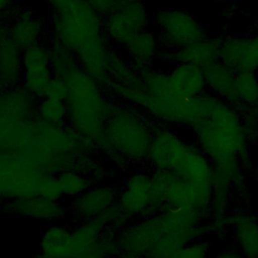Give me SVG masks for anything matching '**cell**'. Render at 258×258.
<instances>
[{
	"label": "cell",
	"instance_id": "1",
	"mask_svg": "<svg viewBox=\"0 0 258 258\" xmlns=\"http://www.w3.org/2000/svg\"><path fill=\"white\" fill-rule=\"evenodd\" d=\"M183 125L191 129L197 146L213 166V190L230 192L231 186L241 179V163L249 140L238 111L206 92L186 101Z\"/></svg>",
	"mask_w": 258,
	"mask_h": 258
},
{
	"label": "cell",
	"instance_id": "2",
	"mask_svg": "<svg viewBox=\"0 0 258 258\" xmlns=\"http://www.w3.org/2000/svg\"><path fill=\"white\" fill-rule=\"evenodd\" d=\"M46 2L51 11L49 37L105 89L114 52L104 31V19L86 0Z\"/></svg>",
	"mask_w": 258,
	"mask_h": 258
},
{
	"label": "cell",
	"instance_id": "3",
	"mask_svg": "<svg viewBox=\"0 0 258 258\" xmlns=\"http://www.w3.org/2000/svg\"><path fill=\"white\" fill-rule=\"evenodd\" d=\"M44 42L49 50L53 74L61 78L67 87L68 125L97 150H102L105 125L113 102L107 91L68 50L49 36Z\"/></svg>",
	"mask_w": 258,
	"mask_h": 258
},
{
	"label": "cell",
	"instance_id": "4",
	"mask_svg": "<svg viewBox=\"0 0 258 258\" xmlns=\"http://www.w3.org/2000/svg\"><path fill=\"white\" fill-rule=\"evenodd\" d=\"M154 169L181 177L195 189L205 210L211 205L214 170L210 160L197 146L167 127L153 128L146 157Z\"/></svg>",
	"mask_w": 258,
	"mask_h": 258
},
{
	"label": "cell",
	"instance_id": "5",
	"mask_svg": "<svg viewBox=\"0 0 258 258\" xmlns=\"http://www.w3.org/2000/svg\"><path fill=\"white\" fill-rule=\"evenodd\" d=\"M203 212L198 209H167L132 226L123 228L114 238L120 258L144 257L165 235L197 228Z\"/></svg>",
	"mask_w": 258,
	"mask_h": 258
},
{
	"label": "cell",
	"instance_id": "6",
	"mask_svg": "<svg viewBox=\"0 0 258 258\" xmlns=\"http://www.w3.org/2000/svg\"><path fill=\"white\" fill-rule=\"evenodd\" d=\"M152 131L140 110L125 103H112L102 150L127 160H142L147 157Z\"/></svg>",
	"mask_w": 258,
	"mask_h": 258
},
{
	"label": "cell",
	"instance_id": "7",
	"mask_svg": "<svg viewBox=\"0 0 258 258\" xmlns=\"http://www.w3.org/2000/svg\"><path fill=\"white\" fill-rule=\"evenodd\" d=\"M111 217L112 209L74 228L51 223L40 235L37 258H78L90 252L110 227Z\"/></svg>",
	"mask_w": 258,
	"mask_h": 258
},
{
	"label": "cell",
	"instance_id": "8",
	"mask_svg": "<svg viewBox=\"0 0 258 258\" xmlns=\"http://www.w3.org/2000/svg\"><path fill=\"white\" fill-rule=\"evenodd\" d=\"M156 34L163 51H174L205 38L202 23L183 8H161L154 14Z\"/></svg>",
	"mask_w": 258,
	"mask_h": 258
},
{
	"label": "cell",
	"instance_id": "9",
	"mask_svg": "<svg viewBox=\"0 0 258 258\" xmlns=\"http://www.w3.org/2000/svg\"><path fill=\"white\" fill-rule=\"evenodd\" d=\"M42 174L15 154L0 152V204L37 196Z\"/></svg>",
	"mask_w": 258,
	"mask_h": 258
},
{
	"label": "cell",
	"instance_id": "10",
	"mask_svg": "<svg viewBox=\"0 0 258 258\" xmlns=\"http://www.w3.org/2000/svg\"><path fill=\"white\" fill-rule=\"evenodd\" d=\"M149 11L144 2L119 1L104 18V31L110 43L123 47L149 26Z\"/></svg>",
	"mask_w": 258,
	"mask_h": 258
},
{
	"label": "cell",
	"instance_id": "11",
	"mask_svg": "<svg viewBox=\"0 0 258 258\" xmlns=\"http://www.w3.org/2000/svg\"><path fill=\"white\" fill-rule=\"evenodd\" d=\"M152 209H204L195 189L172 172L158 170L150 174Z\"/></svg>",
	"mask_w": 258,
	"mask_h": 258
},
{
	"label": "cell",
	"instance_id": "12",
	"mask_svg": "<svg viewBox=\"0 0 258 258\" xmlns=\"http://www.w3.org/2000/svg\"><path fill=\"white\" fill-rule=\"evenodd\" d=\"M53 76L49 50L44 41L22 51V77L20 86L35 97L42 98L43 91Z\"/></svg>",
	"mask_w": 258,
	"mask_h": 258
},
{
	"label": "cell",
	"instance_id": "13",
	"mask_svg": "<svg viewBox=\"0 0 258 258\" xmlns=\"http://www.w3.org/2000/svg\"><path fill=\"white\" fill-rule=\"evenodd\" d=\"M115 209L121 222L131 217L140 216L152 209L151 206V177L145 172L132 174L118 194Z\"/></svg>",
	"mask_w": 258,
	"mask_h": 258
},
{
	"label": "cell",
	"instance_id": "14",
	"mask_svg": "<svg viewBox=\"0 0 258 258\" xmlns=\"http://www.w3.org/2000/svg\"><path fill=\"white\" fill-rule=\"evenodd\" d=\"M219 60L235 72L255 73L258 70V29L251 34L221 39Z\"/></svg>",
	"mask_w": 258,
	"mask_h": 258
},
{
	"label": "cell",
	"instance_id": "15",
	"mask_svg": "<svg viewBox=\"0 0 258 258\" xmlns=\"http://www.w3.org/2000/svg\"><path fill=\"white\" fill-rule=\"evenodd\" d=\"M117 190L111 184H93L80 196L71 199L68 212L78 222L95 219L111 210L117 201Z\"/></svg>",
	"mask_w": 258,
	"mask_h": 258
},
{
	"label": "cell",
	"instance_id": "16",
	"mask_svg": "<svg viewBox=\"0 0 258 258\" xmlns=\"http://www.w3.org/2000/svg\"><path fill=\"white\" fill-rule=\"evenodd\" d=\"M2 212L22 219L36 220L48 223L62 221L68 212L62 201H51L41 196L17 199L1 204Z\"/></svg>",
	"mask_w": 258,
	"mask_h": 258
},
{
	"label": "cell",
	"instance_id": "17",
	"mask_svg": "<svg viewBox=\"0 0 258 258\" xmlns=\"http://www.w3.org/2000/svg\"><path fill=\"white\" fill-rule=\"evenodd\" d=\"M10 13L12 16L6 21L7 29L13 41L22 50L44 41V23L36 13L28 8L12 9Z\"/></svg>",
	"mask_w": 258,
	"mask_h": 258
},
{
	"label": "cell",
	"instance_id": "18",
	"mask_svg": "<svg viewBox=\"0 0 258 258\" xmlns=\"http://www.w3.org/2000/svg\"><path fill=\"white\" fill-rule=\"evenodd\" d=\"M22 49L11 38L6 21L0 20V87L20 86L22 77Z\"/></svg>",
	"mask_w": 258,
	"mask_h": 258
},
{
	"label": "cell",
	"instance_id": "19",
	"mask_svg": "<svg viewBox=\"0 0 258 258\" xmlns=\"http://www.w3.org/2000/svg\"><path fill=\"white\" fill-rule=\"evenodd\" d=\"M166 75L171 91L183 101L198 98L207 92L203 69L199 67L175 63Z\"/></svg>",
	"mask_w": 258,
	"mask_h": 258
},
{
	"label": "cell",
	"instance_id": "20",
	"mask_svg": "<svg viewBox=\"0 0 258 258\" xmlns=\"http://www.w3.org/2000/svg\"><path fill=\"white\" fill-rule=\"evenodd\" d=\"M127 61L137 69L151 68L162 53V46L156 32L148 28L138 33L122 47Z\"/></svg>",
	"mask_w": 258,
	"mask_h": 258
},
{
	"label": "cell",
	"instance_id": "21",
	"mask_svg": "<svg viewBox=\"0 0 258 258\" xmlns=\"http://www.w3.org/2000/svg\"><path fill=\"white\" fill-rule=\"evenodd\" d=\"M220 43L221 40L206 36L200 41H197L181 49L165 51V57L174 64L188 63L204 69L207 66L219 60Z\"/></svg>",
	"mask_w": 258,
	"mask_h": 258
},
{
	"label": "cell",
	"instance_id": "22",
	"mask_svg": "<svg viewBox=\"0 0 258 258\" xmlns=\"http://www.w3.org/2000/svg\"><path fill=\"white\" fill-rule=\"evenodd\" d=\"M233 229L237 250L243 258H258V218L249 213H236L228 222Z\"/></svg>",
	"mask_w": 258,
	"mask_h": 258
},
{
	"label": "cell",
	"instance_id": "23",
	"mask_svg": "<svg viewBox=\"0 0 258 258\" xmlns=\"http://www.w3.org/2000/svg\"><path fill=\"white\" fill-rule=\"evenodd\" d=\"M207 92H210L225 102H229L233 93L236 72L217 60L203 69Z\"/></svg>",
	"mask_w": 258,
	"mask_h": 258
},
{
	"label": "cell",
	"instance_id": "24",
	"mask_svg": "<svg viewBox=\"0 0 258 258\" xmlns=\"http://www.w3.org/2000/svg\"><path fill=\"white\" fill-rule=\"evenodd\" d=\"M228 104L238 112L258 105V78L255 73L236 72L233 93Z\"/></svg>",
	"mask_w": 258,
	"mask_h": 258
},
{
	"label": "cell",
	"instance_id": "25",
	"mask_svg": "<svg viewBox=\"0 0 258 258\" xmlns=\"http://www.w3.org/2000/svg\"><path fill=\"white\" fill-rule=\"evenodd\" d=\"M200 232L199 227L172 232L162 237L145 254V258H170L177 250L191 240L197 239Z\"/></svg>",
	"mask_w": 258,
	"mask_h": 258
},
{
	"label": "cell",
	"instance_id": "26",
	"mask_svg": "<svg viewBox=\"0 0 258 258\" xmlns=\"http://www.w3.org/2000/svg\"><path fill=\"white\" fill-rule=\"evenodd\" d=\"M63 199H74L94 184V179L79 171L69 169L55 174Z\"/></svg>",
	"mask_w": 258,
	"mask_h": 258
},
{
	"label": "cell",
	"instance_id": "27",
	"mask_svg": "<svg viewBox=\"0 0 258 258\" xmlns=\"http://www.w3.org/2000/svg\"><path fill=\"white\" fill-rule=\"evenodd\" d=\"M36 116L41 121L55 126L68 124V108L64 101L40 98L36 104Z\"/></svg>",
	"mask_w": 258,
	"mask_h": 258
},
{
	"label": "cell",
	"instance_id": "28",
	"mask_svg": "<svg viewBox=\"0 0 258 258\" xmlns=\"http://www.w3.org/2000/svg\"><path fill=\"white\" fill-rule=\"evenodd\" d=\"M210 252V244L206 240H191L179 250H177L170 258H208Z\"/></svg>",
	"mask_w": 258,
	"mask_h": 258
},
{
	"label": "cell",
	"instance_id": "29",
	"mask_svg": "<svg viewBox=\"0 0 258 258\" xmlns=\"http://www.w3.org/2000/svg\"><path fill=\"white\" fill-rule=\"evenodd\" d=\"M37 196H41L51 201L63 200L55 175L44 174V173L41 175L38 182Z\"/></svg>",
	"mask_w": 258,
	"mask_h": 258
},
{
	"label": "cell",
	"instance_id": "30",
	"mask_svg": "<svg viewBox=\"0 0 258 258\" xmlns=\"http://www.w3.org/2000/svg\"><path fill=\"white\" fill-rule=\"evenodd\" d=\"M67 97V87L64 82L61 78L54 75L50 78L45 89L43 91L42 98H49V99H56L64 101Z\"/></svg>",
	"mask_w": 258,
	"mask_h": 258
},
{
	"label": "cell",
	"instance_id": "31",
	"mask_svg": "<svg viewBox=\"0 0 258 258\" xmlns=\"http://www.w3.org/2000/svg\"><path fill=\"white\" fill-rule=\"evenodd\" d=\"M88 4L104 19L117 6L120 0H86Z\"/></svg>",
	"mask_w": 258,
	"mask_h": 258
},
{
	"label": "cell",
	"instance_id": "32",
	"mask_svg": "<svg viewBox=\"0 0 258 258\" xmlns=\"http://www.w3.org/2000/svg\"><path fill=\"white\" fill-rule=\"evenodd\" d=\"M213 258H243L237 249H223L218 252Z\"/></svg>",
	"mask_w": 258,
	"mask_h": 258
},
{
	"label": "cell",
	"instance_id": "33",
	"mask_svg": "<svg viewBox=\"0 0 258 258\" xmlns=\"http://www.w3.org/2000/svg\"><path fill=\"white\" fill-rule=\"evenodd\" d=\"M13 9V0H0V20H4Z\"/></svg>",
	"mask_w": 258,
	"mask_h": 258
},
{
	"label": "cell",
	"instance_id": "34",
	"mask_svg": "<svg viewBox=\"0 0 258 258\" xmlns=\"http://www.w3.org/2000/svg\"><path fill=\"white\" fill-rule=\"evenodd\" d=\"M253 171H254L255 178L258 180V152H257L256 157H255V160H254V164H253Z\"/></svg>",
	"mask_w": 258,
	"mask_h": 258
},
{
	"label": "cell",
	"instance_id": "35",
	"mask_svg": "<svg viewBox=\"0 0 258 258\" xmlns=\"http://www.w3.org/2000/svg\"><path fill=\"white\" fill-rule=\"evenodd\" d=\"M120 1H127V2H144V0H120Z\"/></svg>",
	"mask_w": 258,
	"mask_h": 258
},
{
	"label": "cell",
	"instance_id": "36",
	"mask_svg": "<svg viewBox=\"0 0 258 258\" xmlns=\"http://www.w3.org/2000/svg\"><path fill=\"white\" fill-rule=\"evenodd\" d=\"M2 212V208H1V204H0V213Z\"/></svg>",
	"mask_w": 258,
	"mask_h": 258
},
{
	"label": "cell",
	"instance_id": "37",
	"mask_svg": "<svg viewBox=\"0 0 258 258\" xmlns=\"http://www.w3.org/2000/svg\"><path fill=\"white\" fill-rule=\"evenodd\" d=\"M257 29H258V19H257Z\"/></svg>",
	"mask_w": 258,
	"mask_h": 258
},
{
	"label": "cell",
	"instance_id": "38",
	"mask_svg": "<svg viewBox=\"0 0 258 258\" xmlns=\"http://www.w3.org/2000/svg\"><path fill=\"white\" fill-rule=\"evenodd\" d=\"M138 258H145V257H138Z\"/></svg>",
	"mask_w": 258,
	"mask_h": 258
},
{
	"label": "cell",
	"instance_id": "39",
	"mask_svg": "<svg viewBox=\"0 0 258 258\" xmlns=\"http://www.w3.org/2000/svg\"><path fill=\"white\" fill-rule=\"evenodd\" d=\"M0 89H1V87H0Z\"/></svg>",
	"mask_w": 258,
	"mask_h": 258
}]
</instances>
